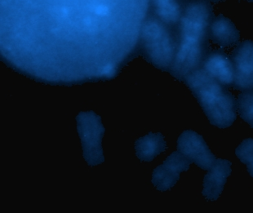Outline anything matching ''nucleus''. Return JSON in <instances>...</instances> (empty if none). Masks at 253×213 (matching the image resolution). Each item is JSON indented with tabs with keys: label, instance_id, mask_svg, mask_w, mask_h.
<instances>
[{
	"label": "nucleus",
	"instance_id": "nucleus-1",
	"mask_svg": "<svg viewBox=\"0 0 253 213\" xmlns=\"http://www.w3.org/2000/svg\"><path fill=\"white\" fill-rule=\"evenodd\" d=\"M149 0H0L2 56L49 82L111 78L133 50Z\"/></svg>",
	"mask_w": 253,
	"mask_h": 213
},
{
	"label": "nucleus",
	"instance_id": "nucleus-2",
	"mask_svg": "<svg viewBox=\"0 0 253 213\" xmlns=\"http://www.w3.org/2000/svg\"><path fill=\"white\" fill-rule=\"evenodd\" d=\"M180 39L171 70L176 77L185 79L202 68L205 43L209 31L210 13L206 5L194 2L181 15Z\"/></svg>",
	"mask_w": 253,
	"mask_h": 213
},
{
	"label": "nucleus",
	"instance_id": "nucleus-3",
	"mask_svg": "<svg viewBox=\"0 0 253 213\" xmlns=\"http://www.w3.org/2000/svg\"><path fill=\"white\" fill-rule=\"evenodd\" d=\"M185 82L212 126L225 129L237 119V103L232 94L203 69L185 78Z\"/></svg>",
	"mask_w": 253,
	"mask_h": 213
},
{
	"label": "nucleus",
	"instance_id": "nucleus-4",
	"mask_svg": "<svg viewBox=\"0 0 253 213\" xmlns=\"http://www.w3.org/2000/svg\"><path fill=\"white\" fill-rule=\"evenodd\" d=\"M76 123L85 161L91 167L103 164L102 138L106 129L101 116L94 111H81L76 117Z\"/></svg>",
	"mask_w": 253,
	"mask_h": 213
},
{
	"label": "nucleus",
	"instance_id": "nucleus-5",
	"mask_svg": "<svg viewBox=\"0 0 253 213\" xmlns=\"http://www.w3.org/2000/svg\"><path fill=\"white\" fill-rule=\"evenodd\" d=\"M141 34L146 52L155 66L171 67L176 46L166 26L157 20H149L145 21Z\"/></svg>",
	"mask_w": 253,
	"mask_h": 213
},
{
	"label": "nucleus",
	"instance_id": "nucleus-6",
	"mask_svg": "<svg viewBox=\"0 0 253 213\" xmlns=\"http://www.w3.org/2000/svg\"><path fill=\"white\" fill-rule=\"evenodd\" d=\"M176 149L204 171H209L216 160L204 137L193 130H185L179 136Z\"/></svg>",
	"mask_w": 253,
	"mask_h": 213
},
{
	"label": "nucleus",
	"instance_id": "nucleus-7",
	"mask_svg": "<svg viewBox=\"0 0 253 213\" xmlns=\"http://www.w3.org/2000/svg\"><path fill=\"white\" fill-rule=\"evenodd\" d=\"M190 164L191 162L178 150L174 151L153 171V185L160 191L171 190L178 182L181 174L190 169Z\"/></svg>",
	"mask_w": 253,
	"mask_h": 213
},
{
	"label": "nucleus",
	"instance_id": "nucleus-8",
	"mask_svg": "<svg viewBox=\"0 0 253 213\" xmlns=\"http://www.w3.org/2000/svg\"><path fill=\"white\" fill-rule=\"evenodd\" d=\"M235 79L234 86L240 91L253 90V42L245 41L233 54Z\"/></svg>",
	"mask_w": 253,
	"mask_h": 213
},
{
	"label": "nucleus",
	"instance_id": "nucleus-9",
	"mask_svg": "<svg viewBox=\"0 0 253 213\" xmlns=\"http://www.w3.org/2000/svg\"><path fill=\"white\" fill-rule=\"evenodd\" d=\"M232 173V163L225 159H217L203 180L202 196L206 201H216L225 189L228 178Z\"/></svg>",
	"mask_w": 253,
	"mask_h": 213
},
{
	"label": "nucleus",
	"instance_id": "nucleus-10",
	"mask_svg": "<svg viewBox=\"0 0 253 213\" xmlns=\"http://www.w3.org/2000/svg\"><path fill=\"white\" fill-rule=\"evenodd\" d=\"M208 75L223 86H234L235 74L232 60L222 52H212L204 59L202 66Z\"/></svg>",
	"mask_w": 253,
	"mask_h": 213
},
{
	"label": "nucleus",
	"instance_id": "nucleus-11",
	"mask_svg": "<svg viewBox=\"0 0 253 213\" xmlns=\"http://www.w3.org/2000/svg\"><path fill=\"white\" fill-rule=\"evenodd\" d=\"M168 145L164 136L160 132L150 131L147 135L136 140L135 151L139 160L145 163L153 161L167 150Z\"/></svg>",
	"mask_w": 253,
	"mask_h": 213
},
{
	"label": "nucleus",
	"instance_id": "nucleus-12",
	"mask_svg": "<svg viewBox=\"0 0 253 213\" xmlns=\"http://www.w3.org/2000/svg\"><path fill=\"white\" fill-rule=\"evenodd\" d=\"M209 31L214 42L222 47L235 44L239 39V31L235 25L225 17H219L213 21Z\"/></svg>",
	"mask_w": 253,
	"mask_h": 213
},
{
	"label": "nucleus",
	"instance_id": "nucleus-13",
	"mask_svg": "<svg viewBox=\"0 0 253 213\" xmlns=\"http://www.w3.org/2000/svg\"><path fill=\"white\" fill-rule=\"evenodd\" d=\"M154 2L158 16L165 23H176L181 20V8L176 0H154Z\"/></svg>",
	"mask_w": 253,
	"mask_h": 213
},
{
	"label": "nucleus",
	"instance_id": "nucleus-14",
	"mask_svg": "<svg viewBox=\"0 0 253 213\" xmlns=\"http://www.w3.org/2000/svg\"><path fill=\"white\" fill-rule=\"evenodd\" d=\"M236 103L240 118L253 128V90L242 92Z\"/></svg>",
	"mask_w": 253,
	"mask_h": 213
},
{
	"label": "nucleus",
	"instance_id": "nucleus-15",
	"mask_svg": "<svg viewBox=\"0 0 253 213\" xmlns=\"http://www.w3.org/2000/svg\"><path fill=\"white\" fill-rule=\"evenodd\" d=\"M235 155L247 168V171L253 178V138L244 139L236 149Z\"/></svg>",
	"mask_w": 253,
	"mask_h": 213
}]
</instances>
